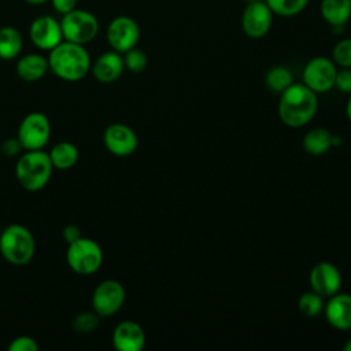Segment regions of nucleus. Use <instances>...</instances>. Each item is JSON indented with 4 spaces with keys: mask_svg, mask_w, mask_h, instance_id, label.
Wrapping results in <instances>:
<instances>
[{
    "mask_svg": "<svg viewBox=\"0 0 351 351\" xmlns=\"http://www.w3.org/2000/svg\"><path fill=\"white\" fill-rule=\"evenodd\" d=\"M317 110V93L303 82H293L280 93L278 117L280 121L289 128H302L307 125L315 117Z\"/></svg>",
    "mask_w": 351,
    "mask_h": 351,
    "instance_id": "f257e3e1",
    "label": "nucleus"
},
{
    "mask_svg": "<svg viewBox=\"0 0 351 351\" xmlns=\"http://www.w3.org/2000/svg\"><path fill=\"white\" fill-rule=\"evenodd\" d=\"M49 70L63 81L75 82L82 80L90 70V56L84 45L62 41L49 51Z\"/></svg>",
    "mask_w": 351,
    "mask_h": 351,
    "instance_id": "f03ea898",
    "label": "nucleus"
},
{
    "mask_svg": "<svg viewBox=\"0 0 351 351\" xmlns=\"http://www.w3.org/2000/svg\"><path fill=\"white\" fill-rule=\"evenodd\" d=\"M53 166L49 154L43 149L26 151L22 154L15 165V176L18 182L30 192L43 189L52 174Z\"/></svg>",
    "mask_w": 351,
    "mask_h": 351,
    "instance_id": "7ed1b4c3",
    "label": "nucleus"
},
{
    "mask_svg": "<svg viewBox=\"0 0 351 351\" xmlns=\"http://www.w3.org/2000/svg\"><path fill=\"white\" fill-rule=\"evenodd\" d=\"M0 252L3 258L14 266L29 263L36 252L33 233L19 223L8 225L0 233Z\"/></svg>",
    "mask_w": 351,
    "mask_h": 351,
    "instance_id": "20e7f679",
    "label": "nucleus"
},
{
    "mask_svg": "<svg viewBox=\"0 0 351 351\" xmlns=\"http://www.w3.org/2000/svg\"><path fill=\"white\" fill-rule=\"evenodd\" d=\"M66 261L74 273L89 276L100 269L103 263V250L95 240L81 236L67 244Z\"/></svg>",
    "mask_w": 351,
    "mask_h": 351,
    "instance_id": "39448f33",
    "label": "nucleus"
},
{
    "mask_svg": "<svg viewBox=\"0 0 351 351\" xmlns=\"http://www.w3.org/2000/svg\"><path fill=\"white\" fill-rule=\"evenodd\" d=\"M63 38L75 44L85 45L95 40L99 33L97 18L85 10H73L63 15L60 21Z\"/></svg>",
    "mask_w": 351,
    "mask_h": 351,
    "instance_id": "423d86ee",
    "label": "nucleus"
},
{
    "mask_svg": "<svg viewBox=\"0 0 351 351\" xmlns=\"http://www.w3.org/2000/svg\"><path fill=\"white\" fill-rule=\"evenodd\" d=\"M337 70L332 58L314 56L303 67V84L317 95L326 93L335 88Z\"/></svg>",
    "mask_w": 351,
    "mask_h": 351,
    "instance_id": "0eeeda50",
    "label": "nucleus"
},
{
    "mask_svg": "<svg viewBox=\"0 0 351 351\" xmlns=\"http://www.w3.org/2000/svg\"><path fill=\"white\" fill-rule=\"evenodd\" d=\"M16 137L26 151L43 149L51 137V122L48 117L38 111L27 114L19 123Z\"/></svg>",
    "mask_w": 351,
    "mask_h": 351,
    "instance_id": "6e6552de",
    "label": "nucleus"
},
{
    "mask_svg": "<svg viewBox=\"0 0 351 351\" xmlns=\"http://www.w3.org/2000/svg\"><path fill=\"white\" fill-rule=\"evenodd\" d=\"M273 16L274 14L271 12L266 1L245 3L240 18L241 30L247 37L259 40L270 32Z\"/></svg>",
    "mask_w": 351,
    "mask_h": 351,
    "instance_id": "1a4fd4ad",
    "label": "nucleus"
},
{
    "mask_svg": "<svg viewBox=\"0 0 351 351\" xmlns=\"http://www.w3.org/2000/svg\"><path fill=\"white\" fill-rule=\"evenodd\" d=\"M126 292L117 280H104L93 289L92 307L99 317H110L121 310L125 303Z\"/></svg>",
    "mask_w": 351,
    "mask_h": 351,
    "instance_id": "9d476101",
    "label": "nucleus"
},
{
    "mask_svg": "<svg viewBox=\"0 0 351 351\" xmlns=\"http://www.w3.org/2000/svg\"><path fill=\"white\" fill-rule=\"evenodd\" d=\"M106 36L114 51L125 53L137 45L140 40V27L132 16L119 15L108 23Z\"/></svg>",
    "mask_w": 351,
    "mask_h": 351,
    "instance_id": "9b49d317",
    "label": "nucleus"
},
{
    "mask_svg": "<svg viewBox=\"0 0 351 351\" xmlns=\"http://www.w3.org/2000/svg\"><path fill=\"white\" fill-rule=\"evenodd\" d=\"M29 37L37 48L51 51L63 41L60 22L51 15H40L30 23Z\"/></svg>",
    "mask_w": 351,
    "mask_h": 351,
    "instance_id": "f8f14e48",
    "label": "nucleus"
},
{
    "mask_svg": "<svg viewBox=\"0 0 351 351\" xmlns=\"http://www.w3.org/2000/svg\"><path fill=\"white\" fill-rule=\"evenodd\" d=\"M103 143L108 152L125 158L137 149L138 138L130 126L125 123H111L103 133Z\"/></svg>",
    "mask_w": 351,
    "mask_h": 351,
    "instance_id": "ddd939ff",
    "label": "nucleus"
},
{
    "mask_svg": "<svg viewBox=\"0 0 351 351\" xmlns=\"http://www.w3.org/2000/svg\"><path fill=\"white\" fill-rule=\"evenodd\" d=\"M308 282L311 291L317 292L324 299H328L340 291L341 274L332 262L322 261L311 267L308 274Z\"/></svg>",
    "mask_w": 351,
    "mask_h": 351,
    "instance_id": "4468645a",
    "label": "nucleus"
},
{
    "mask_svg": "<svg viewBox=\"0 0 351 351\" xmlns=\"http://www.w3.org/2000/svg\"><path fill=\"white\" fill-rule=\"evenodd\" d=\"M324 314L328 324L337 330L351 329V295L335 293L328 298L324 306Z\"/></svg>",
    "mask_w": 351,
    "mask_h": 351,
    "instance_id": "2eb2a0df",
    "label": "nucleus"
},
{
    "mask_svg": "<svg viewBox=\"0 0 351 351\" xmlns=\"http://www.w3.org/2000/svg\"><path fill=\"white\" fill-rule=\"evenodd\" d=\"M112 344L118 351H140L145 346L144 329L134 321H122L114 328Z\"/></svg>",
    "mask_w": 351,
    "mask_h": 351,
    "instance_id": "dca6fc26",
    "label": "nucleus"
},
{
    "mask_svg": "<svg viewBox=\"0 0 351 351\" xmlns=\"http://www.w3.org/2000/svg\"><path fill=\"white\" fill-rule=\"evenodd\" d=\"M90 70L95 80H97L99 82H103V84L114 82L122 75L125 70L123 56L122 53L114 49L103 52L99 58H96V60L90 66Z\"/></svg>",
    "mask_w": 351,
    "mask_h": 351,
    "instance_id": "f3484780",
    "label": "nucleus"
},
{
    "mask_svg": "<svg viewBox=\"0 0 351 351\" xmlns=\"http://www.w3.org/2000/svg\"><path fill=\"white\" fill-rule=\"evenodd\" d=\"M16 74L21 80L33 82L41 80L49 70L48 59L38 53H26L21 56L15 66Z\"/></svg>",
    "mask_w": 351,
    "mask_h": 351,
    "instance_id": "a211bd4d",
    "label": "nucleus"
},
{
    "mask_svg": "<svg viewBox=\"0 0 351 351\" xmlns=\"http://www.w3.org/2000/svg\"><path fill=\"white\" fill-rule=\"evenodd\" d=\"M319 14L330 27H344L351 19V0H321Z\"/></svg>",
    "mask_w": 351,
    "mask_h": 351,
    "instance_id": "6ab92c4d",
    "label": "nucleus"
},
{
    "mask_svg": "<svg viewBox=\"0 0 351 351\" xmlns=\"http://www.w3.org/2000/svg\"><path fill=\"white\" fill-rule=\"evenodd\" d=\"M335 136L325 128H314L303 137V148L308 155L321 156L335 145Z\"/></svg>",
    "mask_w": 351,
    "mask_h": 351,
    "instance_id": "aec40b11",
    "label": "nucleus"
},
{
    "mask_svg": "<svg viewBox=\"0 0 351 351\" xmlns=\"http://www.w3.org/2000/svg\"><path fill=\"white\" fill-rule=\"evenodd\" d=\"M48 154L53 169L59 170L71 169L77 163L80 156L78 148L70 141H59L52 147V149Z\"/></svg>",
    "mask_w": 351,
    "mask_h": 351,
    "instance_id": "412c9836",
    "label": "nucleus"
},
{
    "mask_svg": "<svg viewBox=\"0 0 351 351\" xmlns=\"http://www.w3.org/2000/svg\"><path fill=\"white\" fill-rule=\"evenodd\" d=\"M23 47V38L14 26L0 27V58L4 60L15 59Z\"/></svg>",
    "mask_w": 351,
    "mask_h": 351,
    "instance_id": "4be33fe9",
    "label": "nucleus"
},
{
    "mask_svg": "<svg viewBox=\"0 0 351 351\" xmlns=\"http://www.w3.org/2000/svg\"><path fill=\"white\" fill-rule=\"evenodd\" d=\"M291 84H293V75L285 66H273L265 74V85L274 93H282Z\"/></svg>",
    "mask_w": 351,
    "mask_h": 351,
    "instance_id": "5701e85b",
    "label": "nucleus"
},
{
    "mask_svg": "<svg viewBox=\"0 0 351 351\" xmlns=\"http://www.w3.org/2000/svg\"><path fill=\"white\" fill-rule=\"evenodd\" d=\"M274 15L282 18H292L302 14L310 0H265Z\"/></svg>",
    "mask_w": 351,
    "mask_h": 351,
    "instance_id": "b1692460",
    "label": "nucleus"
},
{
    "mask_svg": "<svg viewBox=\"0 0 351 351\" xmlns=\"http://www.w3.org/2000/svg\"><path fill=\"white\" fill-rule=\"evenodd\" d=\"M324 298L314 291L304 292L298 299V310L307 318L319 315L324 311Z\"/></svg>",
    "mask_w": 351,
    "mask_h": 351,
    "instance_id": "393cba45",
    "label": "nucleus"
},
{
    "mask_svg": "<svg viewBox=\"0 0 351 351\" xmlns=\"http://www.w3.org/2000/svg\"><path fill=\"white\" fill-rule=\"evenodd\" d=\"M332 60L340 69L351 67V37L339 40L332 49Z\"/></svg>",
    "mask_w": 351,
    "mask_h": 351,
    "instance_id": "a878e982",
    "label": "nucleus"
},
{
    "mask_svg": "<svg viewBox=\"0 0 351 351\" xmlns=\"http://www.w3.org/2000/svg\"><path fill=\"white\" fill-rule=\"evenodd\" d=\"M123 63L129 71L141 73L148 66V56L143 49L134 47L123 53Z\"/></svg>",
    "mask_w": 351,
    "mask_h": 351,
    "instance_id": "bb28decb",
    "label": "nucleus"
},
{
    "mask_svg": "<svg viewBox=\"0 0 351 351\" xmlns=\"http://www.w3.org/2000/svg\"><path fill=\"white\" fill-rule=\"evenodd\" d=\"M99 326V315L93 311H84L73 318V328L80 333H90Z\"/></svg>",
    "mask_w": 351,
    "mask_h": 351,
    "instance_id": "cd10ccee",
    "label": "nucleus"
},
{
    "mask_svg": "<svg viewBox=\"0 0 351 351\" xmlns=\"http://www.w3.org/2000/svg\"><path fill=\"white\" fill-rule=\"evenodd\" d=\"M38 344L32 336H18L8 344V351H37Z\"/></svg>",
    "mask_w": 351,
    "mask_h": 351,
    "instance_id": "c85d7f7f",
    "label": "nucleus"
},
{
    "mask_svg": "<svg viewBox=\"0 0 351 351\" xmlns=\"http://www.w3.org/2000/svg\"><path fill=\"white\" fill-rule=\"evenodd\" d=\"M335 88H337L343 93L351 95V67L337 70Z\"/></svg>",
    "mask_w": 351,
    "mask_h": 351,
    "instance_id": "c756f323",
    "label": "nucleus"
},
{
    "mask_svg": "<svg viewBox=\"0 0 351 351\" xmlns=\"http://www.w3.org/2000/svg\"><path fill=\"white\" fill-rule=\"evenodd\" d=\"M21 149H23V148H22V145H21L18 137L4 140L3 144H1V147H0V151H1L5 156H16V155H19Z\"/></svg>",
    "mask_w": 351,
    "mask_h": 351,
    "instance_id": "7c9ffc66",
    "label": "nucleus"
},
{
    "mask_svg": "<svg viewBox=\"0 0 351 351\" xmlns=\"http://www.w3.org/2000/svg\"><path fill=\"white\" fill-rule=\"evenodd\" d=\"M51 3L53 10L62 15L75 10L77 5V0H51Z\"/></svg>",
    "mask_w": 351,
    "mask_h": 351,
    "instance_id": "2f4dec72",
    "label": "nucleus"
},
{
    "mask_svg": "<svg viewBox=\"0 0 351 351\" xmlns=\"http://www.w3.org/2000/svg\"><path fill=\"white\" fill-rule=\"evenodd\" d=\"M62 237L67 244H70L74 240H77L78 237H81V230L77 225H67L62 230Z\"/></svg>",
    "mask_w": 351,
    "mask_h": 351,
    "instance_id": "473e14b6",
    "label": "nucleus"
},
{
    "mask_svg": "<svg viewBox=\"0 0 351 351\" xmlns=\"http://www.w3.org/2000/svg\"><path fill=\"white\" fill-rule=\"evenodd\" d=\"M346 114H347L348 121L351 122V95H350V97L347 100V104H346Z\"/></svg>",
    "mask_w": 351,
    "mask_h": 351,
    "instance_id": "72a5a7b5",
    "label": "nucleus"
},
{
    "mask_svg": "<svg viewBox=\"0 0 351 351\" xmlns=\"http://www.w3.org/2000/svg\"><path fill=\"white\" fill-rule=\"evenodd\" d=\"M27 4H32V5H38V4H44L45 1L48 0H25Z\"/></svg>",
    "mask_w": 351,
    "mask_h": 351,
    "instance_id": "f704fd0d",
    "label": "nucleus"
},
{
    "mask_svg": "<svg viewBox=\"0 0 351 351\" xmlns=\"http://www.w3.org/2000/svg\"><path fill=\"white\" fill-rule=\"evenodd\" d=\"M343 350H344V351H351V339L343 346Z\"/></svg>",
    "mask_w": 351,
    "mask_h": 351,
    "instance_id": "c9c22d12",
    "label": "nucleus"
},
{
    "mask_svg": "<svg viewBox=\"0 0 351 351\" xmlns=\"http://www.w3.org/2000/svg\"><path fill=\"white\" fill-rule=\"evenodd\" d=\"M245 3H251V1H265V0H244Z\"/></svg>",
    "mask_w": 351,
    "mask_h": 351,
    "instance_id": "e433bc0d",
    "label": "nucleus"
},
{
    "mask_svg": "<svg viewBox=\"0 0 351 351\" xmlns=\"http://www.w3.org/2000/svg\"><path fill=\"white\" fill-rule=\"evenodd\" d=\"M1 230H3V229H1V226H0V233H1Z\"/></svg>",
    "mask_w": 351,
    "mask_h": 351,
    "instance_id": "4c0bfd02",
    "label": "nucleus"
}]
</instances>
